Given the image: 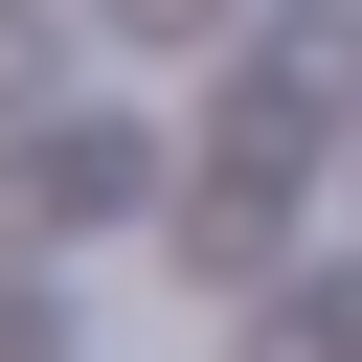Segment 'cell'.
<instances>
[{
    "label": "cell",
    "mask_w": 362,
    "mask_h": 362,
    "mask_svg": "<svg viewBox=\"0 0 362 362\" xmlns=\"http://www.w3.org/2000/svg\"><path fill=\"white\" fill-rule=\"evenodd\" d=\"M23 226H136V136H45L23 158Z\"/></svg>",
    "instance_id": "cell-1"
}]
</instances>
